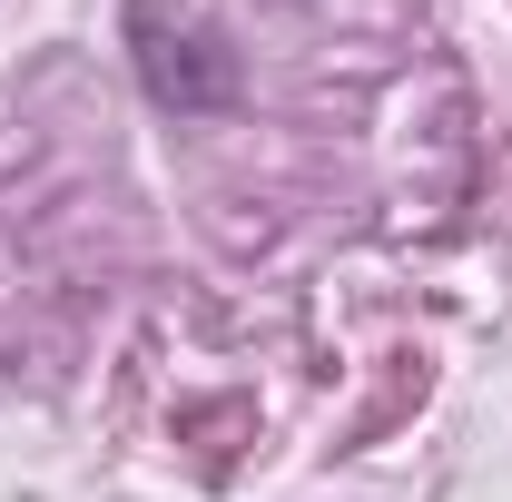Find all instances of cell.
Segmentation results:
<instances>
[{
  "mask_svg": "<svg viewBox=\"0 0 512 502\" xmlns=\"http://www.w3.org/2000/svg\"><path fill=\"white\" fill-rule=\"evenodd\" d=\"M128 40H138V69H148V89H158L168 109H227V99H237V69L217 60V40H197V30L178 40V30L148 20V10L128 20Z\"/></svg>",
  "mask_w": 512,
  "mask_h": 502,
  "instance_id": "cell-1",
  "label": "cell"
}]
</instances>
